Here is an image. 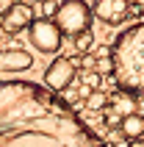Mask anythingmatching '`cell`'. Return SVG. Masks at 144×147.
Segmentation results:
<instances>
[{
	"label": "cell",
	"mask_w": 144,
	"mask_h": 147,
	"mask_svg": "<svg viewBox=\"0 0 144 147\" xmlns=\"http://www.w3.org/2000/svg\"><path fill=\"white\" fill-rule=\"evenodd\" d=\"M0 147H105L78 111L31 81H0Z\"/></svg>",
	"instance_id": "obj_1"
},
{
	"label": "cell",
	"mask_w": 144,
	"mask_h": 147,
	"mask_svg": "<svg viewBox=\"0 0 144 147\" xmlns=\"http://www.w3.org/2000/svg\"><path fill=\"white\" fill-rule=\"evenodd\" d=\"M108 58H111V75L119 92H128L133 97L144 94V22L125 28L114 39Z\"/></svg>",
	"instance_id": "obj_2"
},
{
	"label": "cell",
	"mask_w": 144,
	"mask_h": 147,
	"mask_svg": "<svg viewBox=\"0 0 144 147\" xmlns=\"http://www.w3.org/2000/svg\"><path fill=\"white\" fill-rule=\"evenodd\" d=\"M53 25L58 28L61 36H78V33L89 31V25H92V11L83 0H64L61 6L56 8V14H53Z\"/></svg>",
	"instance_id": "obj_3"
},
{
	"label": "cell",
	"mask_w": 144,
	"mask_h": 147,
	"mask_svg": "<svg viewBox=\"0 0 144 147\" xmlns=\"http://www.w3.org/2000/svg\"><path fill=\"white\" fill-rule=\"evenodd\" d=\"M89 11L103 25H122L133 14V0H94Z\"/></svg>",
	"instance_id": "obj_4"
},
{
	"label": "cell",
	"mask_w": 144,
	"mask_h": 147,
	"mask_svg": "<svg viewBox=\"0 0 144 147\" xmlns=\"http://www.w3.org/2000/svg\"><path fill=\"white\" fill-rule=\"evenodd\" d=\"M31 42L33 47H39V53H58L64 36L58 33V28L53 25V20H33L31 22Z\"/></svg>",
	"instance_id": "obj_5"
},
{
	"label": "cell",
	"mask_w": 144,
	"mask_h": 147,
	"mask_svg": "<svg viewBox=\"0 0 144 147\" xmlns=\"http://www.w3.org/2000/svg\"><path fill=\"white\" fill-rule=\"evenodd\" d=\"M31 22H33V8L28 3H11L0 14V28H3V33H11V36L31 28Z\"/></svg>",
	"instance_id": "obj_6"
},
{
	"label": "cell",
	"mask_w": 144,
	"mask_h": 147,
	"mask_svg": "<svg viewBox=\"0 0 144 147\" xmlns=\"http://www.w3.org/2000/svg\"><path fill=\"white\" fill-rule=\"evenodd\" d=\"M75 67L69 64V58H61L58 56L53 64L44 69V83H47V89L53 92H67L72 86V81H75Z\"/></svg>",
	"instance_id": "obj_7"
},
{
	"label": "cell",
	"mask_w": 144,
	"mask_h": 147,
	"mask_svg": "<svg viewBox=\"0 0 144 147\" xmlns=\"http://www.w3.org/2000/svg\"><path fill=\"white\" fill-rule=\"evenodd\" d=\"M31 67H33V56L28 50H20V47L0 50V69H6V72H22V69H31Z\"/></svg>",
	"instance_id": "obj_8"
},
{
	"label": "cell",
	"mask_w": 144,
	"mask_h": 147,
	"mask_svg": "<svg viewBox=\"0 0 144 147\" xmlns=\"http://www.w3.org/2000/svg\"><path fill=\"white\" fill-rule=\"evenodd\" d=\"M108 111H114V114L119 117V119H125V117L130 114H139V97H133V94H128V92H111L108 94Z\"/></svg>",
	"instance_id": "obj_9"
},
{
	"label": "cell",
	"mask_w": 144,
	"mask_h": 147,
	"mask_svg": "<svg viewBox=\"0 0 144 147\" xmlns=\"http://www.w3.org/2000/svg\"><path fill=\"white\" fill-rule=\"evenodd\" d=\"M119 133L128 142H141L144 139V114H130L119 122Z\"/></svg>",
	"instance_id": "obj_10"
},
{
	"label": "cell",
	"mask_w": 144,
	"mask_h": 147,
	"mask_svg": "<svg viewBox=\"0 0 144 147\" xmlns=\"http://www.w3.org/2000/svg\"><path fill=\"white\" fill-rule=\"evenodd\" d=\"M83 106L89 108V111H105V106H108V92H103V89H97V92H92L86 97V103Z\"/></svg>",
	"instance_id": "obj_11"
},
{
	"label": "cell",
	"mask_w": 144,
	"mask_h": 147,
	"mask_svg": "<svg viewBox=\"0 0 144 147\" xmlns=\"http://www.w3.org/2000/svg\"><path fill=\"white\" fill-rule=\"evenodd\" d=\"M92 45H94L92 31H83V33H78V36H75V50H78V56L89 53V50H92Z\"/></svg>",
	"instance_id": "obj_12"
},
{
	"label": "cell",
	"mask_w": 144,
	"mask_h": 147,
	"mask_svg": "<svg viewBox=\"0 0 144 147\" xmlns=\"http://www.w3.org/2000/svg\"><path fill=\"white\" fill-rule=\"evenodd\" d=\"M80 83H83L86 89L97 92V89H103V75H97L94 69H92V72H83V78H80Z\"/></svg>",
	"instance_id": "obj_13"
},
{
	"label": "cell",
	"mask_w": 144,
	"mask_h": 147,
	"mask_svg": "<svg viewBox=\"0 0 144 147\" xmlns=\"http://www.w3.org/2000/svg\"><path fill=\"white\" fill-rule=\"evenodd\" d=\"M105 142H108L111 147H128V144H130V142H128V139H125V136L119 133V128H114V131H108Z\"/></svg>",
	"instance_id": "obj_14"
},
{
	"label": "cell",
	"mask_w": 144,
	"mask_h": 147,
	"mask_svg": "<svg viewBox=\"0 0 144 147\" xmlns=\"http://www.w3.org/2000/svg\"><path fill=\"white\" fill-rule=\"evenodd\" d=\"M39 8H42V20H53V14H56L58 3H56V0H42Z\"/></svg>",
	"instance_id": "obj_15"
},
{
	"label": "cell",
	"mask_w": 144,
	"mask_h": 147,
	"mask_svg": "<svg viewBox=\"0 0 144 147\" xmlns=\"http://www.w3.org/2000/svg\"><path fill=\"white\" fill-rule=\"evenodd\" d=\"M119 122H122L119 117L114 114V111H108V108H105V114H103V125H105V128H108V131H114V128H119Z\"/></svg>",
	"instance_id": "obj_16"
},
{
	"label": "cell",
	"mask_w": 144,
	"mask_h": 147,
	"mask_svg": "<svg viewBox=\"0 0 144 147\" xmlns=\"http://www.w3.org/2000/svg\"><path fill=\"white\" fill-rule=\"evenodd\" d=\"M133 3H136V6H133V8H136V14L144 17V0H133Z\"/></svg>",
	"instance_id": "obj_17"
},
{
	"label": "cell",
	"mask_w": 144,
	"mask_h": 147,
	"mask_svg": "<svg viewBox=\"0 0 144 147\" xmlns=\"http://www.w3.org/2000/svg\"><path fill=\"white\" fill-rule=\"evenodd\" d=\"M128 147H144V142H130Z\"/></svg>",
	"instance_id": "obj_18"
},
{
	"label": "cell",
	"mask_w": 144,
	"mask_h": 147,
	"mask_svg": "<svg viewBox=\"0 0 144 147\" xmlns=\"http://www.w3.org/2000/svg\"><path fill=\"white\" fill-rule=\"evenodd\" d=\"M0 39H3V28H0Z\"/></svg>",
	"instance_id": "obj_19"
}]
</instances>
